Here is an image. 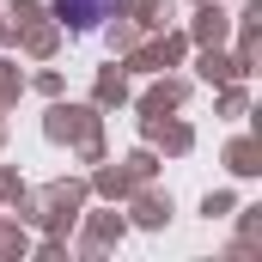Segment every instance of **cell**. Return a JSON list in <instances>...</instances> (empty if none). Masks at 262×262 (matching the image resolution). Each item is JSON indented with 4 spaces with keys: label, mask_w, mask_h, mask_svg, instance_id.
Listing matches in <instances>:
<instances>
[{
    "label": "cell",
    "mask_w": 262,
    "mask_h": 262,
    "mask_svg": "<svg viewBox=\"0 0 262 262\" xmlns=\"http://www.w3.org/2000/svg\"><path fill=\"white\" fill-rule=\"evenodd\" d=\"M110 6H116V0H55V12H61L67 25H79V31L98 25V18H110Z\"/></svg>",
    "instance_id": "1"
}]
</instances>
